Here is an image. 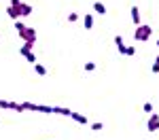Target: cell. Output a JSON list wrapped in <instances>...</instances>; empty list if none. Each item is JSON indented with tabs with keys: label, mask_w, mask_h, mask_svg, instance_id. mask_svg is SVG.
I'll return each instance as SVG.
<instances>
[{
	"label": "cell",
	"mask_w": 159,
	"mask_h": 140,
	"mask_svg": "<svg viewBox=\"0 0 159 140\" xmlns=\"http://www.w3.org/2000/svg\"><path fill=\"white\" fill-rule=\"evenodd\" d=\"M7 15H9V17H11V19H15V21H17V19H19V17H21V15H19V11H17V9H15V7H11V4H9V7H7Z\"/></svg>",
	"instance_id": "obj_6"
},
{
	"label": "cell",
	"mask_w": 159,
	"mask_h": 140,
	"mask_svg": "<svg viewBox=\"0 0 159 140\" xmlns=\"http://www.w3.org/2000/svg\"><path fill=\"white\" fill-rule=\"evenodd\" d=\"M25 60H28L30 64H36V55H34V53H28V55H25Z\"/></svg>",
	"instance_id": "obj_16"
},
{
	"label": "cell",
	"mask_w": 159,
	"mask_h": 140,
	"mask_svg": "<svg viewBox=\"0 0 159 140\" xmlns=\"http://www.w3.org/2000/svg\"><path fill=\"white\" fill-rule=\"evenodd\" d=\"M93 70H96V64H93V62H87L85 64V72H93Z\"/></svg>",
	"instance_id": "obj_14"
},
{
	"label": "cell",
	"mask_w": 159,
	"mask_h": 140,
	"mask_svg": "<svg viewBox=\"0 0 159 140\" xmlns=\"http://www.w3.org/2000/svg\"><path fill=\"white\" fill-rule=\"evenodd\" d=\"M34 70H36V75L38 76H45V75H47V68H45V66H43V64H34Z\"/></svg>",
	"instance_id": "obj_11"
},
{
	"label": "cell",
	"mask_w": 159,
	"mask_h": 140,
	"mask_svg": "<svg viewBox=\"0 0 159 140\" xmlns=\"http://www.w3.org/2000/svg\"><path fill=\"white\" fill-rule=\"evenodd\" d=\"M9 4H11V7H15V9L19 11V15H21V17H28V15L32 13V4H25V2H21V0H11Z\"/></svg>",
	"instance_id": "obj_3"
},
{
	"label": "cell",
	"mask_w": 159,
	"mask_h": 140,
	"mask_svg": "<svg viewBox=\"0 0 159 140\" xmlns=\"http://www.w3.org/2000/svg\"><path fill=\"white\" fill-rule=\"evenodd\" d=\"M147 127H148V132H157L159 129V115H151L148 117V123H147Z\"/></svg>",
	"instance_id": "obj_4"
},
{
	"label": "cell",
	"mask_w": 159,
	"mask_h": 140,
	"mask_svg": "<svg viewBox=\"0 0 159 140\" xmlns=\"http://www.w3.org/2000/svg\"><path fill=\"white\" fill-rule=\"evenodd\" d=\"M102 127H104V125H102V123H100V121H98V123H93V125H91V129H93V132H100Z\"/></svg>",
	"instance_id": "obj_18"
},
{
	"label": "cell",
	"mask_w": 159,
	"mask_h": 140,
	"mask_svg": "<svg viewBox=\"0 0 159 140\" xmlns=\"http://www.w3.org/2000/svg\"><path fill=\"white\" fill-rule=\"evenodd\" d=\"M157 62H159V53H157Z\"/></svg>",
	"instance_id": "obj_23"
},
{
	"label": "cell",
	"mask_w": 159,
	"mask_h": 140,
	"mask_svg": "<svg viewBox=\"0 0 159 140\" xmlns=\"http://www.w3.org/2000/svg\"><path fill=\"white\" fill-rule=\"evenodd\" d=\"M142 108H144V113H153V104H151V102H144Z\"/></svg>",
	"instance_id": "obj_17"
},
{
	"label": "cell",
	"mask_w": 159,
	"mask_h": 140,
	"mask_svg": "<svg viewBox=\"0 0 159 140\" xmlns=\"http://www.w3.org/2000/svg\"><path fill=\"white\" fill-rule=\"evenodd\" d=\"M70 117H72V119H74V121H76V123H81V125H87V123H89V121H87V117H85V115L72 113V115H70Z\"/></svg>",
	"instance_id": "obj_7"
},
{
	"label": "cell",
	"mask_w": 159,
	"mask_h": 140,
	"mask_svg": "<svg viewBox=\"0 0 159 140\" xmlns=\"http://www.w3.org/2000/svg\"><path fill=\"white\" fill-rule=\"evenodd\" d=\"M151 70H153V72H155V75H157V72H159V62H157V60H155V62H153V68H151Z\"/></svg>",
	"instance_id": "obj_20"
},
{
	"label": "cell",
	"mask_w": 159,
	"mask_h": 140,
	"mask_svg": "<svg viewBox=\"0 0 159 140\" xmlns=\"http://www.w3.org/2000/svg\"><path fill=\"white\" fill-rule=\"evenodd\" d=\"M17 34H19V38H21L24 43H32V45L36 43V30H34V28H30V25H25L24 30H19Z\"/></svg>",
	"instance_id": "obj_2"
},
{
	"label": "cell",
	"mask_w": 159,
	"mask_h": 140,
	"mask_svg": "<svg viewBox=\"0 0 159 140\" xmlns=\"http://www.w3.org/2000/svg\"><path fill=\"white\" fill-rule=\"evenodd\" d=\"M32 49H34V45H32V43H24V47H21V49H19V53H21V55H28V53H32Z\"/></svg>",
	"instance_id": "obj_9"
},
{
	"label": "cell",
	"mask_w": 159,
	"mask_h": 140,
	"mask_svg": "<svg viewBox=\"0 0 159 140\" xmlns=\"http://www.w3.org/2000/svg\"><path fill=\"white\" fill-rule=\"evenodd\" d=\"M157 49H159V40H157Z\"/></svg>",
	"instance_id": "obj_22"
},
{
	"label": "cell",
	"mask_w": 159,
	"mask_h": 140,
	"mask_svg": "<svg viewBox=\"0 0 159 140\" xmlns=\"http://www.w3.org/2000/svg\"><path fill=\"white\" fill-rule=\"evenodd\" d=\"M76 19H79V15H76V13H70V15H68V21H70V24L76 21Z\"/></svg>",
	"instance_id": "obj_19"
},
{
	"label": "cell",
	"mask_w": 159,
	"mask_h": 140,
	"mask_svg": "<svg viewBox=\"0 0 159 140\" xmlns=\"http://www.w3.org/2000/svg\"><path fill=\"white\" fill-rule=\"evenodd\" d=\"M0 108H11V102H4V100H0Z\"/></svg>",
	"instance_id": "obj_21"
},
{
	"label": "cell",
	"mask_w": 159,
	"mask_h": 140,
	"mask_svg": "<svg viewBox=\"0 0 159 140\" xmlns=\"http://www.w3.org/2000/svg\"><path fill=\"white\" fill-rule=\"evenodd\" d=\"M93 11L98 13V15H106V7H104V2H93Z\"/></svg>",
	"instance_id": "obj_8"
},
{
	"label": "cell",
	"mask_w": 159,
	"mask_h": 140,
	"mask_svg": "<svg viewBox=\"0 0 159 140\" xmlns=\"http://www.w3.org/2000/svg\"><path fill=\"white\" fill-rule=\"evenodd\" d=\"M55 113H57V115H64V117H70V115H72V111H70V108H64V106H55Z\"/></svg>",
	"instance_id": "obj_12"
},
{
	"label": "cell",
	"mask_w": 159,
	"mask_h": 140,
	"mask_svg": "<svg viewBox=\"0 0 159 140\" xmlns=\"http://www.w3.org/2000/svg\"><path fill=\"white\" fill-rule=\"evenodd\" d=\"M136 53V47H127L125 45V51H123V55H134Z\"/></svg>",
	"instance_id": "obj_15"
},
{
	"label": "cell",
	"mask_w": 159,
	"mask_h": 140,
	"mask_svg": "<svg viewBox=\"0 0 159 140\" xmlns=\"http://www.w3.org/2000/svg\"><path fill=\"white\" fill-rule=\"evenodd\" d=\"M93 28V15H85V30Z\"/></svg>",
	"instance_id": "obj_13"
},
{
	"label": "cell",
	"mask_w": 159,
	"mask_h": 140,
	"mask_svg": "<svg viewBox=\"0 0 159 140\" xmlns=\"http://www.w3.org/2000/svg\"><path fill=\"white\" fill-rule=\"evenodd\" d=\"M153 36V28L147 24H140L136 25V32H134V40H138V43H147L148 38Z\"/></svg>",
	"instance_id": "obj_1"
},
{
	"label": "cell",
	"mask_w": 159,
	"mask_h": 140,
	"mask_svg": "<svg viewBox=\"0 0 159 140\" xmlns=\"http://www.w3.org/2000/svg\"><path fill=\"white\" fill-rule=\"evenodd\" d=\"M129 13H132V21H134V25H140L142 24V19H140V11H138V7H132V9H129Z\"/></svg>",
	"instance_id": "obj_5"
},
{
	"label": "cell",
	"mask_w": 159,
	"mask_h": 140,
	"mask_svg": "<svg viewBox=\"0 0 159 140\" xmlns=\"http://www.w3.org/2000/svg\"><path fill=\"white\" fill-rule=\"evenodd\" d=\"M115 45L119 47V53L123 55V51H125V43H123V36H115Z\"/></svg>",
	"instance_id": "obj_10"
}]
</instances>
